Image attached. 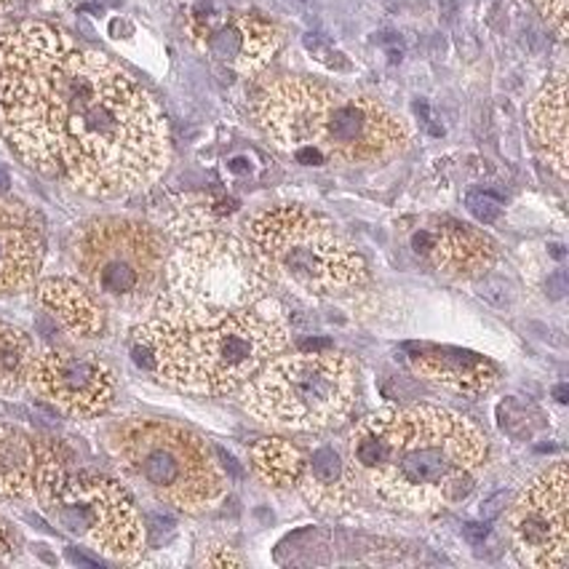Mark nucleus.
I'll list each match as a JSON object with an SVG mask.
<instances>
[{
	"instance_id": "a878e982",
	"label": "nucleus",
	"mask_w": 569,
	"mask_h": 569,
	"mask_svg": "<svg viewBox=\"0 0 569 569\" xmlns=\"http://www.w3.org/2000/svg\"><path fill=\"white\" fill-rule=\"evenodd\" d=\"M538 3H540L542 17H546L548 24H551V30L561 38V41H565V38H567V17H569L567 0H538Z\"/></svg>"
},
{
	"instance_id": "2eb2a0df",
	"label": "nucleus",
	"mask_w": 569,
	"mask_h": 569,
	"mask_svg": "<svg viewBox=\"0 0 569 569\" xmlns=\"http://www.w3.org/2000/svg\"><path fill=\"white\" fill-rule=\"evenodd\" d=\"M415 254L452 278H479L498 262V243L458 220H439L412 236Z\"/></svg>"
},
{
	"instance_id": "ddd939ff",
	"label": "nucleus",
	"mask_w": 569,
	"mask_h": 569,
	"mask_svg": "<svg viewBox=\"0 0 569 569\" xmlns=\"http://www.w3.org/2000/svg\"><path fill=\"white\" fill-rule=\"evenodd\" d=\"M188 32L198 49L238 76H257L268 68L281 46V36L270 22L243 11L217 9L211 3L190 11Z\"/></svg>"
},
{
	"instance_id": "5701e85b",
	"label": "nucleus",
	"mask_w": 569,
	"mask_h": 569,
	"mask_svg": "<svg viewBox=\"0 0 569 569\" xmlns=\"http://www.w3.org/2000/svg\"><path fill=\"white\" fill-rule=\"evenodd\" d=\"M198 565H207V567H243V559L233 551V548L224 546V542H209V546L201 548V556H198Z\"/></svg>"
},
{
	"instance_id": "6ab92c4d",
	"label": "nucleus",
	"mask_w": 569,
	"mask_h": 569,
	"mask_svg": "<svg viewBox=\"0 0 569 569\" xmlns=\"http://www.w3.org/2000/svg\"><path fill=\"white\" fill-rule=\"evenodd\" d=\"M297 489L319 511H346L356 495V473L335 447H319L308 455Z\"/></svg>"
},
{
	"instance_id": "c756f323",
	"label": "nucleus",
	"mask_w": 569,
	"mask_h": 569,
	"mask_svg": "<svg viewBox=\"0 0 569 569\" xmlns=\"http://www.w3.org/2000/svg\"><path fill=\"white\" fill-rule=\"evenodd\" d=\"M466 535H468V540L479 542V540L487 538V527L485 525H468L466 527Z\"/></svg>"
},
{
	"instance_id": "dca6fc26",
	"label": "nucleus",
	"mask_w": 569,
	"mask_h": 569,
	"mask_svg": "<svg viewBox=\"0 0 569 569\" xmlns=\"http://www.w3.org/2000/svg\"><path fill=\"white\" fill-rule=\"evenodd\" d=\"M43 264V236L22 203L0 198V292H19L36 283Z\"/></svg>"
},
{
	"instance_id": "4468645a",
	"label": "nucleus",
	"mask_w": 569,
	"mask_h": 569,
	"mask_svg": "<svg viewBox=\"0 0 569 569\" xmlns=\"http://www.w3.org/2000/svg\"><path fill=\"white\" fill-rule=\"evenodd\" d=\"M68 476L51 441L0 426V498L43 500Z\"/></svg>"
},
{
	"instance_id": "a211bd4d",
	"label": "nucleus",
	"mask_w": 569,
	"mask_h": 569,
	"mask_svg": "<svg viewBox=\"0 0 569 569\" xmlns=\"http://www.w3.org/2000/svg\"><path fill=\"white\" fill-rule=\"evenodd\" d=\"M529 129L542 158L561 180L569 177L567 161V76L556 72L529 104Z\"/></svg>"
},
{
	"instance_id": "f03ea898",
	"label": "nucleus",
	"mask_w": 569,
	"mask_h": 569,
	"mask_svg": "<svg viewBox=\"0 0 569 569\" xmlns=\"http://www.w3.org/2000/svg\"><path fill=\"white\" fill-rule=\"evenodd\" d=\"M487 449V436L466 415L409 403L380 409L356 428L350 468L377 498L428 513L471 495Z\"/></svg>"
},
{
	"instance_id": "bb28decb",
	"label": "nucleus",
	"mask_w": 569,
	"mask_h": 569,
	"mask_svg": "<svg viewBox=\"0 0 569 569\" xmlns=\"http://www.w3.org/2000/svg\"><path fill=\"white\" fill-rule=\"evenodd\" d=\"M64 0H0V14H28V11L59 9Z\"/></svg>"
},
{
	"instance_id": "4be33fe9",
	"label": "nucleus",
	"mask_w": 569,
	"mask_h": 569,
	"mask_svg": "<svg viewBox=\"0 0 569 569\" xmlns=\"http://www.w3.org/2000/svg\"><path fill=\"white\" fill-rule=\"evenodd\" d=\"M36 361L30 337L22 329L0 321V390H17L28 386V377Z\"/></svg>"
},
{
	"instance_id": "7c9ffc66",
	"label": "nucleus",
	"mask_w": 569,
	"mask_h": 569,
	"mask_svg": "<svg viewBox=\"0 0 569 569\" xmlns=\"http://www.w3.org/2000/svg\"><path fill=\"white\" fill-rule=\"evenodd\" d=\"M9 184H11V180H9V174H6L3 169H0V190H9Z\"/></svg>"
},
{
	"instance_id": "f8f14e48",
	"label": "nucleus",
	"mask_w": 569,
	"mask_h": 569,
	"mask_svg": "<svg viewBox=\"0 0 569 569\" xmlns=\"http://www.w3.org/2000/svg\"><path fill=\"white\" fill-rule=\"evenodd\" d=\"M28 386L51 407L72 417L108 412L116 399V375L108 361L94 353H72L62 348L36 356Z\"/></svg>"
},
{
	"instance_id": "1a4fd4ad",
	"label": "nucleus",
	"mask_w": 569,
	"mask_h": 569,
	"mask_svg": "<svg viewBox=\"0 0 569 569\" xmlns=\"http://www.w3.org/2000/svg\"><path fill=\"white\" fill-rule=\"evenodd\" d=\"M169 295L209 308H251L268 297L270 276L249 241L207 230L167 260Z\"/></svg>"
},
{
	"instance_id": "aec40b11",
	"label": "nucleus",
	"mask_w": 569,
	"mask_h": 569,
	"mask_svg": "<svg viewBox=\"0 0 569 569\" xmlns=\"http://www.w3.org/2000/svg\"><path fill=\"white\" fill-rule=\"evenodd\" d=\"M38 302L49 310L54 319L62 323L72 337H89L102 335L104 329V310L91 295L89 287L72 281V278H46L38 283Z\"/></svg>"
},
{
	"instance_id": "6e6552de",
	"label": "nucleus",
	"mask_w": 569,
	"mask_h": 569,
	"mask_svg": "<svg viewBox=\"0 0 569 569\" xmlns=\"http://www.w3.org/2000/svg\"><path fill=\"white\" fill-rule=\"evenodd\" d=\"M70 251L86 287L110 306L126 310L153 306L167 273V249L150 224L97 217L72 233Z\"/></svg>"
},
{
	"instance_id": "b1692460",
	"label": "nucleus",
	"mask_w": 569,
	"mask_h": 569,
	"mask_svg": "<svg viewBox=\"0 0 569 569\" xmlns=\"http://www.w3.org/2000/svg\"><path fill=\"white\" fill-rule=\"evenodd\" d=\"M306 49L319 59L321 64H327L329 70H348V59L342 57L340 51H335L329 43H323L319 36H306Z\"/></svg>"
},
{
	"instance_id": "f3484780",
	"label": "nucleus",
	"mask_w": 569,
	"mask_h": 569,
	"mask_svg": "<svg viewBox=\"0 0 569 569\" xmlns=\"http://www.w3.org/2000/svg\"><path fill=\"white\" fill-rule=\"evenodd\" d=\"M409 369L422 380L460 390V393H485L498 382L495 363L471 350L449 346H415L407 353Z\"/></svg>"
},
{
	"instance_id": "423d86ee",
	"label": "nucleus",
	"mask_w": 569,
	"mask_h": 569,
	"mask_svg": "<svg viewBox=\"0 0 569 569\" xmlns=\"http://www.w3.org/2000/svg\"><path fill=\"white\" fill-rule=\"evenodd\" d=\"M118 466L171 508L203 513L228 492L220 462L201 436L167 420H126L110 433Z\"/></svg>"
},
{
	"instance_id": "f257e3e1",
	"label": "nucleus",
	"mask_w": 569,
	"mask_h": 569,
	"mask_svg": "<svg viewBox=\"0 0 569 569\" xmlns=\"http://www.w3.org/2000/svg\"><path fill=\"white\" fill-rule=\"evenodd\" d=\"M0 131L43 177L94 198L153 184L169 121L121 64L46 22L0 30Z\"/></svg>"
},
{
	"instance_id": "2f4dec72",
	"label": "nucleus",
	"mask_w": 569,
	"mask_h": 569,
	"mask_svg": "<svg viewBox=\"0 0 569 569\" xmlns=\"http://www.w3.org/2000/svg\"><path fill=\"white\" fill-rule=\"evenodd\" d=\"M556 396H559V401H567L565 396H567V388H556Z\"/></svg>"
},
{
	"instance_id": "cd10ccee",
	"label": "nucleus",
	"mask_w": 569,
	"mask_h": 569,
	"mask_svg": "<svg viewBox=\"0 0 569 569\" xmlns=\"http://www.w3.org/2000/svg\"><path fill=\"white\" fill-rule=\"evenodd\" d=\"M11 556V538H9V527H6V521L0 519V565H3L6 559Z\"/></svg>"
},
{
	"instance_id": "0eeeda50",
	"label": "nucleus",
	"mask_w": 569,
	"mask_h": 569,
	"mask_svg": "<svg viewBox=\"0 0 569 569\" xmlns=\"http://www.w3.org/2000/svg\"><path fill=\"white\" fill-rule=\"evenodd\" d=\"M356 401V372L337 350H297L270 359L243 382L241 403L257 420L283 431L340 426Z\"/></svg>"
},
{
	"instance_id": "9b49d317",
	"label": "nucleus",
	"mask_w": 569,
	"mask_h": 569,
	"mask_svg": "<svg viewBox=\"0 0 569 569\" xmlns=\"http://www.w3.org/2000/svg\"><path fill=\"white\" fill-rule=\"evenodd\" d=\"M516 559L532 569H561L569 561V473L556 462L529 485L511 508Z\"/></svg>"
},
{
	"instance_id": "9d476101",
	"label": "nucleus",
	"mask_w": 569,
	"mask_h": 569,
	"mask_svg": "<svg viewBox=\"0 0 569 569\" xmlns=\"http://www.w3.org/2000/svg\"><path fill=\"white\" fill-rule=\"evenodd\" d=\"M62 532L108 559L137 565L144 556V525L129 492L104 476H64L41 500Z\"/></svg>"
},
{
	"instance_id": "c85d7f7f",
	"label": "nucleus",
	"mask_w": 569,
	"mask_h": 569,
	"mask_svg": "<svg viewBox=\"0 0 569 569\" xmlns=\"http://www.w3.org/2000/svg\"><path fill=\"white\" fill-rule=\"evenodd\" d=\"M68 559L72 561V565H89V567H97V565H99L97 559H91V556H86V553H78L76 548H70Z\"/></svg>"
},
{
	"instance_id": "393cba45",
	"label": "nucleus",
	"mask_w": 569,
	"mask_h": 569,
	"mask_svg": "<svg viewBox=\"0 0 569 569\" xmlns=\"http://www.w3.org/2000/svg\"><path fill=\"white\" fill-rule=\"evenodd\" d=\"M500 209L502 207H500L498 198H492L487 193H471V196H468V211H471V214L479 222H485V224L495 222L500 217Z\"/></svg>"
},
{
	"instance_id": "412c9836",
	"label": "nucleus",
	"mask_w": 569,
	"mask_h": 569,
	"mask_svg": "<svg viewBox=\"0 0 569 569\" xmlns=\"http://www.w3.org/2000/svg\"><path fill=\"white\" fill-rule=\"evenodd\" d=\"M308 455L283 439H260L251 449V466L268 487L289 489L297 487L306 471Z\"/></svg>"
},
{
	"instance_id": "20e7f679",
	"label": "nucleus",
	"mask_w": 569,
	"mask_h": 569,
	"mask_svg": "<svg viewBox=\"0 0 569 569\" xmlns=\"http://www.w3.org/2000/svg\"><path fill=\"white\" fill-rule=\"evenodd\" d=\"M254 118L278 150L306 167L388 161L412 142L409 123L375 97L310 78H278L264 86Z\"/></svg>"
},
{
	"instance_id": "7ed1b4c3",
	"label": "nucleus",
	"mask_w": 569,
	"mask_h": 569,
	"mask_svg": "<svg viewBox=\"0 0 569 569\" xmlns=\"http://www.w3.org/2000/svg\"><path fill=\"white\" fill-rule=\"evenodd\" d=\"M137 359L184 393L220 396L241 388L289 346L278 313L209 308L158 295L148 321L134 329Z\"/></svg>"
},
{
	"instance_id": "39448f33",
	"label": "nucleus",
	"mask_w": 569,
	"mask_h": 569,
	"mask_svg": "<svg viewBox=\"0 0 569 569\" xmlns=\"http://www.w3.org/2000/svg\"><path fill=\"white\" fill-rule=\"evenodd\" d=\"M251 249L268 270L308 297H332L367 281V262L327 217L306 207H273L247 220Z\"/></svg>"
}]
</instances>
